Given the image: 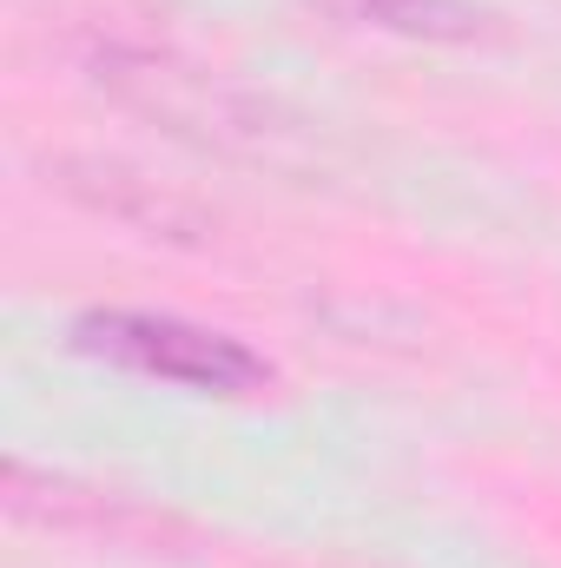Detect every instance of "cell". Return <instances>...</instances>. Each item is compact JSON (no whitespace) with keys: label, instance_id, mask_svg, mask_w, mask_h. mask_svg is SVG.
Returning <instances> with one entry per match:
<instances>
[{"label":"cell","instance_id":"obj_1","mask_svg":"<svg viewBox=\"0 0 561 568\" xmlns=\"http://www.w3.org/2000/svg\"><path fill=\"white\" fill-rule=\"evenodd\" d=\"M73 344L86 357H106L113 371L159 377L198 397H252L272 384V364L252 344L205 331L192 317H165V311H86L73 324Z\"/></svg>","mask_w":561,"mask_h":568},{"label":"cell","instance_id":"obj_3","mask_svg":"<svg viewBox=\"0 0 561 568\" xmlns=\"http://www.w3.org/2000/svg\"><path fill=\"white\" fill-rule=\"evenodd\" d=\"M7 509L20 523L60 529V536H100V542H152V536L172 529L165 516L140 509L133 496L86 489V483L53 476V469H33V463H7Z\"/></svg>","mask_w":561,"mask_h":568},{"label":"cell","instance_id":"obj_2","mask_svg":"<svg viewBox=\"0 0 561 568\" xmlns=\"http://www.w3.org/2000/svg\"><path fill=\"white\" fill-rule=\"evenodd\" d=\"M100 87H113L126 106H145L152 120H165V126H178V133H192L205 145L265 140V126H258L265 113L238 87H225V80H212L198 67H178L165 53H106L100 60Z\"/></svg>","mask_w":561,"mask_h":568},{"label":"cell","instance_id":"obj_4","mask_svg":"<svg viewBox=\"0 0 561 568\" xmlns=\"http://www.w3.org/2000/svg\"><path fill=\"white\" fill-rule=\"evenodd\" d=\"M370 27H397V33H429V40H449V33H469V7L456 0H330Z\"/></svg>","mask_w":561,"mask_h":568}]
</instances>
